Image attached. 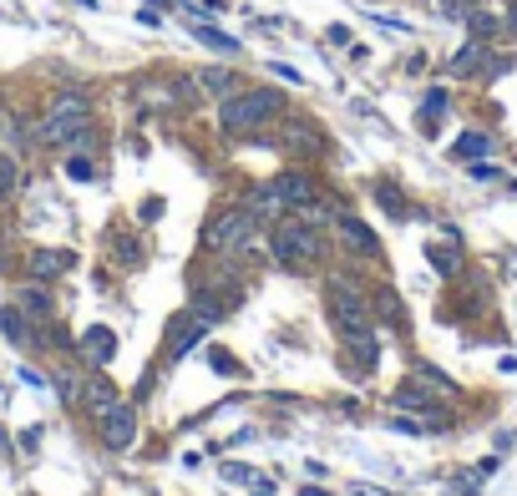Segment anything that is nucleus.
Wrapping results in <instances>:
<instances>
[{"label":"nucleus","mask_w":517,"mask_h":496,"mask_svg":"<svg viewBox=\"0 0 517 496\" xmlns=\"http://www.w3.org/2000/svg\"><path fill=\"white\" fill-rule=\"evenodd\" d=\"M279 112H284V97H279L274 87H239L234 97H224L218 122H224V132H259V127H269Z\"/></svg>","instance_id":"nucleus-1"},{"label":"nucleus","mask_w":517,"mask_h":496,"mask_svg":"<svg viewBox=\"0 0 517 496\" xmlns=\"http://www.w3.org/2000/svg\"><path fill=\"white\" fill-rule=\"evenodd\" d=\"M87 127H92V107H87V97H56V107L41 117L36 137L51 142V147H77V142L87 137Z\"/></svg>","instance_id":"nucleus-2"},{"label":"nucleus","mask_w":517,"mask_h":496,"mask_svg":"<svg viewBox=\"0 0 517 496\" xmlns=\"http://www.w3.org/2000/svg\"><path fill=\"white\" fill-rule=\"evenodd\" d=\"M325 309L335 319V329L350 340V335H371V304L360 299V289L350 279H330L325 284Z\"/></svg>","instance_id":"nucleus-3"},{"label":"nucleus","mask_w":517,"mask_h":496,"mask_svg":"<svg viewBox=\"0 0 517 496\" xmlns=\"http://www.w3.org/2000/svg\"><path fill=\"white\" fill-rule=\"evenodd\" d=\"M269 254H274V264H284V269H310V264L325 254V243H320V233L305 228V223H284V228L269 233Z\"/></svg>","instance_id":"nucleus-4"},{"label":"nucleus","mask_w":517,"mask_h":496,"mask_svg":"<svg viewBox=\"0 0 517 496\" xmlns=\"http://www.w3.org/2000/svg\"><path fill=\"white\" fill-rule=\"evenodd\" d=\"M254 233V213L244 208H229V213H218L208 228H203V248L208 254H234V248H244Z\"/></svg>","instance_id":"nucleus-5"},{"label":"nucleus","mask_w":517,"mask_h":496,"mask_svg":"<svg viewBox=\"0 0 517 496\" xmlns=\"http://www.w3.org/2000/svg\"><path fill=\"white\" fill-rule=\"evenodd\" d=\"M335 228H340V243L350 248V254H360V259H376V254H381L376 233L365 228L360 218H350V213H335Z\"/></svg>","instance_id":"nucleus-6"},{"label":"nucleus","mask_w":517,"mask_h":496,"mask_svg":"<svg viewBox=\"0 0 517 496\" xmlns=\"http://www.w3.org/2000/svg\"><path fill=\"white\" fill-rule=\"evenodd\" d=\"M102 441L112 451H127L137 441V416H132V405H117L112 416H102Z\"/></svg>","instance_id":"nucleus-7"},{"label":"nucleus","mask_w":517,"mask_h":496,"mask_svg":"<svg viewBox=\"0 0 517 496\" xmlns=\"http://www.w3.org/2000/svg\"><path fill=\"white\" fill-rule=\"evenodd\" d=\"M269 188H274V198H279L284 208H305V203L315 198V178H310V173H279Z\"/></svg>","instance_id":"nucleus-8"},{"label":"nucleus","mask_w":517,"mask_h":496,"mask_svg":"<svg viewBox=\"0 0 517 496\" xmlns=\"http://www.w3.org/2000/svg\"><path fill=\"white\" fill-rule=\"evenodd\" d=\"M203 329H208V319H193V314H173V324H168V355L178 360V355H188L198 340H203Z\"/></svg>","instance_id":"nucleus-9"},{"label":"nucleus","mask_w":517,"mask_h":496,"mask_svg":"<svg viewBox=\"0 0 517 496\" xmlns=\"http://www.w3.org/2000/svg\"><path fill=\"white\" fill-rule=\"evenodd\" d=\"M71 264H77L71 254H56V248H36V254H31V279H36V284H51V279L66 274Z\"/></svg>","instance_id":"nucleus-10"},{"label":"nucleus","mask_w":517,"mask_h":496,"mask_svg":"<svg viewBox=\"0 0 517 496\" xmlns=\"http://www.w3.org/2000/svg\"><path fill=\"white\" fill-rule=\"evenodd\" d=\"M82 350H87V360H92V365H107V360L117 355V335H112L107 324H92L87 335H82Z\"/></svg>","instance_id":"nucleus-11"},{"label":"nucleus","mask_w":517,"mask_h":496,"mask_svg":"<svg viewBox=\"0 0 517 496\" xmlns=\"http://www.w3.org/2000/svg\"><path fill=\"white\" fill-rule=\"evenodd\" d=\"M82 400H87V410L102 421V416H112V410L122 405V395H117V385H107V380H92L87 390H82Z\"/></svg>","instance_id":"nucleus-12"},{"label":"nucleus","mask_w":517,"mask_h":496,"mask_svg":"<svg viewBox=\"0 0 517 496\" xmlns=\"http://www.w3.org/2000/svg\"><path fill=\"white\" fill-rule=\"evenodd\" d=\"M279 137H284V147H294V152H315V147H320V132H315V122H305V117H289Z\"/></svg>","instance_id":"nucleus-13"},{"label":"nucleus","mask_w":517,"mask_h":496,"mask_svg":"<svg viewBox=\"0 0 517 496\" xmlns=\"http://www.w3.org/2000/svg\"><path fill=\"white\" fill-rule=\"evenodd\" d=\"M198 81H203V87H208L213 97H234V92H239V76H234V71H224V66H203V71H198Z\"/></svg>","instance_id":"nucleus-14"},{"label":"nucleus","mask_w":517,"mask_h":496,"mask_svg":"<svg viewBox=\"0 0 517 496\" xmlns=\"http://www.w3.org/2000/svg\"><path fill=\"white\" fill-rule=\"evenodd\" d=\"M477 66H487V41H467L452 61V76H477Z\"/></svg>","instance_id":"nucleus-15"},{"label":"nucleus","mask_w":517,"mask_h":496,"mask_svg":"<svg viewBox=\"0 0 517 496\" xmlns=\"http://www.w3.org/2000/svg\"><path fill=\"white\" fill-rule=\"evenodd\" d=\"M193 26V36L203 41V46H213V51H224V56H239V41L234 36H224V31H213L208 21H188Z\"/></svg>","instance_id":"nucleus-16"},{"label":"nucleus","mask_w":517,"mask_h":496,"mask_svg":"<svg viewBox=\"0 0 517 496\" xmlns=\"http://www.w3.org/2000/svg\"><path fill=\"white\" fill-rule=\"evenodd\" d=\"M492 152V137L487 132H462L457 137V162H477V157H487Z\"/></svg>","instance_id":"nucleus-17"},{"label":"nucleus","mask_w":517,"mask_h":496,"mask_svg":"<svg viewBox=\"0 0 517 496\" xmlns=\"http://www.w3.org/2000/svg\"><path fill=\"white\" fill-rule=\"evenodd\" d=\"M426 259H431L441 274H447V279L462 269V254H457V243H431V248H426Z\"/></svg>","instance_id":"nucleus-18"},{"label":"nucleus","mask_w":517,"mask_h":496,"mask_svg":"<svg viewBox=\"0 0 517 496\" xmlns=\"http://www.w3.org/2000/svg\"><path fill=\"white\" fill-rule=\"evenodd\" d=\"M21 309H26L31 319H51V294H46L41 284H26V289H21Z\"/></svg>","instance_id":"nucleus-19"},{"label":"nucleus","mask_w":517,"mask_h":496,"mask_svg":"<svg viewBox=\"0 0 517 496\" xmlns=\"http://www.w3.org/2000/svg\"><path fill=\"white\" fill-rule=\"evenodd\" d=\"M193 314L208 319V324H218V319H224V299H218L213 289H193Z\"/></svg>","instance_id":"nucleus-20"},{"label":"nucleus","mask_w":517,"mask_h":496,"mask_svg":"<svg viewBox=\"0 0 517 496\" xmlns=\"http://www.w3.org/2000/svg\"><path fill=\"white\" fill-rule=\"evenodd\" d=\"M376 314H381L386 324H396V329L406 324V309H401V299H396L391 289H376Z\"/></svg>","instance_id":"nucleus-21"},{"label":"nucleus","mask_w":517,"mask_h":496,"mask_svg":"<svg viewBox=\"0 0 517 496\" xmlns=\"http://www.w3.org/2000/svg\"><path fill=\"white\" fill-rule=\"evenodd\" d=\"M431 6H436L441 21H467V16L482 6V0H431Z\"/></svg>","instance_id":"nucleus-22"},{"label":"nucleus","mask_w":517,"mask_h":496,"mask_svg":"<svg viewBox=\"0 0 517 496\" xmlns=\"http://www.w3.org/2000/svg\"><path fill=\"white\" fill-rule=\"evenodd\" d=\"M441 112H447V92H431V97L421 102V132H426V137L436 132V122H441Z\"/></svg>","instance_id":"nucleus-23"},{"label":"nucleus","mask_w":517,"mask_h":496,"mask_svg":"<svg viewBox=\"0 0 517 496\" xmlns=\"http://www.w3.org/2000/svg\"><path fill=\"white\" fill-rule=\"evenodd\" d=\"M16 183H21V162H16L11 152H0V198H11Z\"/></svg>","instance_id":"nucleus-24"},{"label":"nucleus","mask_w":517,"mask_h":496,"mask_svg":"<svg viewBox=\"0 0 517 496\" xmlns=\"http://www.w3.org/2000/svg\"><path fill=\"white\" fill-rule=\"evenodd\" d=\"M0 329H6V335H11L16 345H31V329H26L21 309H6V314H0Z\"/></svg>","instance_id":"nucleus-25"},{"label":"nucleus","mask_w":517,"mask_h":496,"mask_svg":"<svg viewBox=\"0 0 517 496\" xmlns=\"http://www.w3.org/2000/svg\"><path fill=\"white\" fill-rule=\"evenodd\" d=\"M117 259H122V264H142V243H137V233H117Z\"/></svg>","instance_id":"nucleus-26"},{"label":"nucleus","mask_w":517,"mask_h":496,"mask_svg":"<svg viewBox=\"0 0 517 496\" xmlns=\"http://www.w3.org/2000/svg\"><path fill=\"white\" fill-rule=\"evenodd\" d=\"M66 178H77V183L97 178V168H92V157H66Z\"/></svg>","instance_id":"nucleus-27"},{"label":"nucleus","mask_w":517,"mask_h":496,"mask_svg":"<svg viewBox=\"0 0 517 496\" xmlns=\"http://www.w3.org/2000/svg\"><path fill=\"white\" fill-rule=\"evenodd\" d=\"M376 198H381V208H386V213H396V218L406 213V203H401V193H396V188H386V183H381V188H376Z\"/></svg>","instance_id":"nucleus-28"},{"label":"nucleus","mask_w":517,"mask_h":496,"mask_svg":"<svg viewBox=\"0 0 517 496\" xmlns=\"http://www.w3.org/2000/svg\"><path fill=\"white\" fill-rule=\"evenodd\" d=\"M269 71H274L279 81H289V87H300V81H305V76H300V71H294L289 61H269Z\"/></svg>","instance_id":"nucleus-29"},{"label":"nucleus","mask_w":517,"mask_h":496,"mask_svg":"<svg viewBox=\"0 0 517 496\" xmlns=\"http://www.w3.org/2000/svg\"><path fill=\"white\" fill-rule=\"evenodd\" d=\"M224 481H234V486H249V481H254V471H249V466H234V461H229V466H224Z\"/></svg>","instance_id":"nucleus-30"},{"label":"nucleus","mask_w":517,"mask_h":496,"mask_svg":"<svg viewBox=\"0 0 517 496\" xmlns=\"http://www.w3.org/2000/svg\"><path fill=\"white\" fill-rule=\"evenodd\" d=\"M137 213H142V218H147V223H153V218H163V198H147V203H142V208H137Z\"/></svg>","instance_id":"nucleus-31"},{"label":"nucleus","mask_w":517,"mask_h":496,"mask_svg":"<svg viewBox=\"0 0 517 496\" xmlns=\"http://www.w3.org/2000/svg\"><path fill=\"white\" fill-rule=\"evenodd\" d=\"M213 370H224V375H239V365H234V360H229L224 350H218V355H213Z\"/></svg>","instance_id":"nucleus-32"},{"label":"nucleus","mask_w":517,"mask_h":496,"mask_svg":"<svg viewBox=\"0 0 517 496\" xmlns=\"http://www.w3.org/2000/svg\"><path fill=\"white\" fill-rule=\"evenodd\" d=\"M325 36H330V41H335V46H345V41H350V26H330V31H325Z\"/></svg>","instance_id":"nucleus-33"},{"label":"nucleus","mask_w":517,"mask_h":496,"mask_svg":"<svg viewBox=\"0 0 517 496\" xmlns=\"http://www.w3.org/2000/svg\"><path fill=\"white\" fill-rule=\"evenodd\" d=\"M507 31L517 36V0H512V6H507Z\"/></svg>","instance_id":"nucleus-34"},{"label":"nucleus","mask_w":517,"mask_h":496,"mask_svg":"<svg viewBox=\"0 0 517 496\" xmlns=\"http://www.w3.org/2000/svg\"><path fill=\"white\" fill-rule=\"evenodd\" d=\"M350 496H381L376 486H350Z\"/></svg>","instance_id":"nucleus-35"},{"label":"nucleus","mask_w":517,"mask_h":496,"mask_svg":"<svg viewBox=\"0 0 517 496\" xmlns=\"http://www.w3.org/2000/svg\"><path fill=\"white\" fill-rule=\"evenodd\" d=\"M300 496H325V491H320V486H305V491H300Z\"/></svg>","instance_id":"nucleus-36"},{"label":"nucleus","mask_w":517,"mask_h":496,"mask_svg":"<svg viewBox=\"0 0 517 496\" xmlns=\"http://www.w3.org/2000/svg\"><path fill=\"white\" fill-rule=\"evenodd\" d=\"M77 6H87V11H97V0H77Z\"/></svg>","instance_id":"nucleus-37"}]
</instances>
